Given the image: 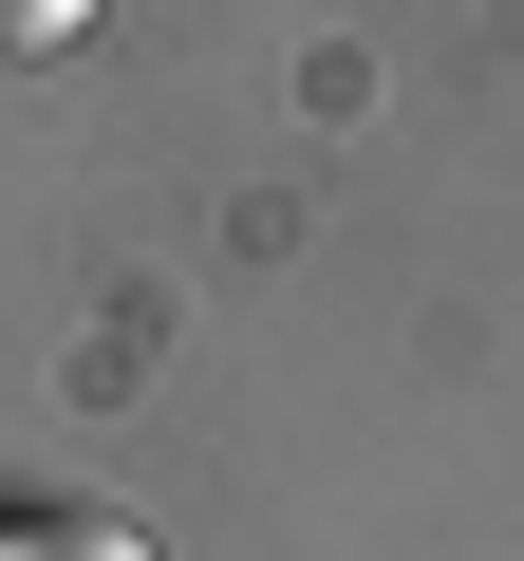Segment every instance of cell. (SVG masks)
I'll return each mask as SVG.
<instances>
[{
  "label": "cell",
  "instance_id": "cell-1",
  "mask_svg": "<svg viewBox=\"0 0 524 561\" xmlns=\"http://www.w3.org/2000/svg\"><path fill=\"white\" fill-rule=\"evenodd\" d=\"M0 561H150L113 505H0Z\"/></svg>",
  "mask_w": 524,
  "mask_h": 561
},
{
  "label": "cell",
  "instance_id": "cell-2",
  "mask_svg": "<svg viewBox=\"0 0 524 561\" xmlns=\"http://www.w3.org/2000/svg\"><path fill=\"white\" fill-rule=\"evenodd\" d=\"M94 20H113V0H0V57H76Z\"/></svg>",
  "mask_w": 524,
  "mask_h": 561
}]
</instances>
